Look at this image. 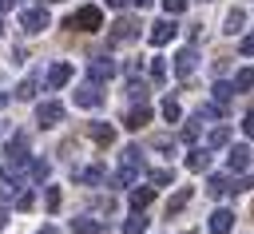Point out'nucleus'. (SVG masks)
Returning a JSON list of instances; mask_svg holds the SVG:
<instances>
[{
    "mask_svg": "<svg viewBox=\"0 0 254 234\" xmlns=\"http://www.w3.org/2000/svg\"><path fill=\"white\" fill-rule=\"evenodd\" d=\"M143 175H147V155L139 147H123L119 151V175H111L107 186H135Z\"/></svg>",
    "mask_w": 254,
    "mask_h": 234,
    "instance_id": "1",
    "label": "nucleus"
},
{
    "mask_svg": "<svg viewBox=\"0 0 254 234\" xmlns=\"http://www.w3.org/2000/svg\"><path fill=\"white\" fill-rule=\"evenodd\" d=\"M64 28H71V32H99V28H103V12H99L95 4H83L79 12H71V16L64 20Z\"/></svg>",
    "mask_w": 254,
    "mask_h": 234,
    "instance_id": "2",
    "label": "nucleus"
},
{
    "mask_svg": "<svg viewBox=\"0 0 254 234\" xmlns=\"http://www.w3.org/2000/svg\"><path fill=\"white\" fill-rule=\"evenodd\" d=\"M20 28H24L28 36H40L44 28H52L48 8H20Z\"/></svg>",
    "mask_w": 254,
    "mask_h": 234,
    "instance_id": "3",
    "label": "nucleus"
},
{
    "mask_svg": "<svg viewBox=\"0 0 254 234\" xmlns=\"http://www.w3.org/2000/svg\"><path fill=\"white\" fill-rule=\"evenodd\" d=\"M139 36V20L135 16H119L115 24H111V32H107V44L115 48V44H131Z\"/></svg>",
    "mask_w": 254,
    "mask_h": 234,
    "instance_id": "4",
    "label": "nucleus"
},
{
    "mask_svg": "<svg viewBox=\"0 0 254 234\" xmlns=\"http://www.w3.org/2000/svg\"><path fill=\"white\" fill-rule=\"evenodd\" d=\"M71 178H75V182H83V186H107V178H111V175H107V167H103V163H87V167H75V171H71Z\"/></svg>",
    "mask_w": 254,
    "mask_h": 234,
    "instance_id": "5",
    "label": "nucleus"
},
{
    "mask_svg": "<svg viewBox=\"0 0 254 234\" xmlns=\"http://www.w3.org/2000/svg\"><path fill=\"white\" fill-rule=\"evenodd\" d=\"M4 159H8V171H24V167H28V135H16V139H8V151H4Z\"/></svg>",
    "mask_w": 254,
    "mask_h": 234,
    "instance_id": "6",
    "label": "nucleus"
},
{
    "mask_svg": "<svg viewBox=\"0 0 254 234\" xmlns=\"http://www.w3.org/2000/svg\"><path fill=\"white\" fill-rule=\"evenodd\" d=\"M36 123H40V127H56V123H64V103H56V99L36 103Z\"/></svg>",
    "mask_w": 254,
    "mask_h": 234,
    "instance_id": "7",
    "label": "nucleus"
},
{
    "mask_svg": "<svg viewBox=\"0 0 254 234\" xmlns=\"http://www.w3.org/2000/svg\"><path fill=\"white\" fill-rule=\"evenodd\" d=\"M103 99H107V95H103V87H99V83H91V79L75 87V107H99Z\"/></svg>",
    "mask_w": 254,
    "mask_h": 234,
    "instance_id": "8",
    "label": "nucleus"
},
{
    "mask_svg": "<svg viewBox=\"0 0 254 234\" xmlns=\"http://www.w3.org/2000/svg\"><path fill=\"white\" fill-rule=\"evenodd\" d=\"M175 32H179L175 16H163V20H155V24H151V44H155V48H163V44H167Z\"/></svg>",
    "mask_w": 254,
    "mask_h": 234,
    "instance_id": "9",
    "label": "nucleus"
},
{
    "mask_svg": "<svg viewBox=\"0 0 254 234\" xmlns=\"http://www.w3.org/2000/svg\"><path fill=\"white\" fill-rule=\"evenodd\" d=\"M194 67H198V52H194V48H183V52L175 56V75H179V79H190Z\"/></svg>",
    "mask_w": 254,
    "mask_h": 234,
    "instance_id": "10",
    "label": "nucleus"
},
{
    "mask_svg": "<svg viewBox=\"0 0 254 234\" xmlns=\"http://www.w3.org/2000/svg\"><path fill=\"white\" fill-rule=\"evenodd\" d=\"M115 71H119V67H115L107 56H95V59L87 63V75H91V83H103V79H111Z\"/></svg>",
    "mask_w": 254,
    "mask_h": 234,
    "instance_id": "11",
    "label": "nucleus"
},
{
    "mask_svg": "<svg viewBox=\"0 0 254 234\" xmlns=\"http://www.w3.org/2000/svg\"><path fill=\"white\" fill-rule=\"evenodd\" d=\"M67 79H71V63H52V67H48V75H44V83H48L52 91L67 87Z\"/></svg>",
    "mask_w": 254,
    "mask_h": 234,
    "instance_id": "12",
    "label": "nucleus"
},
{
    "mask_svg": "<svg viewBox=\"0 0 254 234\" xmlns=\"http://www.w3.org/2000/svg\"><path fill=\"white\" fill-rule=\"evenodd\" d=\"M147 123H151V107H147V103L131 107V111H127V119H123V127H127V131H143Z\"/></svg>",
    "mask_w": 254,
    "mask_h": 234,
    "instance_id": "13",
    "label": "nucleus"
},
{
    "mask_svg": "<svg viewBox=\"0 0 254 234\" xmlns=\"http://www.w3.org/2000/svg\"><path fill=\"white\" fill-rule=\"evenodd\" d=\"M87 139L99 143V147H111L115 143V127L111 123H87Z\"/></svg>",
    "mask_w": 254,
    "mask_h": 234,
    "instance_id": "14",
    "label": "nucleus"
},
{
    "mask_svg": "<svg viewBox=\"0 0 254 234\" xmlns=\"http://www.w3.org/2000/svg\"><path fill=\"white\" fill-rule=\"evenodd\" d=\"M210 91H214V99H210V103H214V107H218V111H222V115H226V111H230V99H234V87H230V83H222V79H218V83H214V87H210Z\"/></svg>",
    "mask_w": 254,
    "mask_h": 234,
    "instance_id": "15",
    "label": "nucleus"
},
{
    "mask_svg": "<svg viewBox=\"0 0 254 234\" xmlns=\"http://www.w3.org/2000/svg\"><path fill=\"white\" fill-rule=\"evenodd\" d=\"M210 167V147H190L187 151V171H206Z\"/></svg>",
    "mask_w": 254,
    "mask_h": 234,
    "instance_id": "16",
    "label": "nucleus"
},
{
    "mask_svg": "<svg viewBox=\"0 0 254 234\" xmlns=\"http://www.w3.org/2000/svg\"><path fill=\"white\" fill-rule=\"evenodd\" d=\"M226 167H230V175H242V171L250 167V151H246V147H230V155H226Z\"/></svg>",
    "mask_w": 254,
    "mask_h": 234,
    "instance_id": "17",
    "label": "nucleus"
},
{
    "mask_svg": "<svg viewBox=\"0 0 254 234\" xmlns=\"http://www.w3.org/2000/svg\"><path fill=\"white\" fill-rule=\"evenodd\" d=\"M230 226H234V210L218 206V210L210 214V230H214V234H230Z\"/></svg>",
    "mask_w": 254,
    "mask_h": 234,
    "instance_id": "18",
    "label": "nucleus"
},
{
    "mask_svg": "<svg viewBox=\"0 0 254 234\" xmlns=\"http://www.w3.org/2000/svg\"><path fill=\"white\" fill-rule=\"evenodd\" d=\"M40 83H44V71H32L20 87H16V99H36V91H40Z\"/></svg>",
    "mask_w": 254,
    "mask_h": 234,
    "instance_id": "19",
    "label": "nucleus"
},
{
    "mask_svg": "<svg viewBox=\"0 0 254 234\" xmlns=\"http://www.w3.org/2000/svg\"><path fill=\"white\" fill-rule=\"evenodd\" d=\"M71 234H103V222L83 214V218H71Z\"/></svg>",
    "mask_w": 254,
    "mask_h": 234,
    "instance_id": "20",
    "label": "nucleus"
},
{
    "mask_svg": "<svg viewBox=\"0 0 254 234\" xmlns=\"http://www.w3.org/2000/svg\"><path fill=\"white\" fill-rule=\"evenodd\" d=\"M151 202H155V186H135V190H131V206H135V210H147Z\"/></svg>",
    "mask_w": 254,
    "mask_h": 234,
    "instance_id": "21",
    "label": "nucleus"
},
{
    "mask_svg": "<svg viewBox=\"0 0 254 234\" xmlns=\"http://www.w3.org/2000/svg\"><path fill=\"white\" fill-rule=\"evenodd\" d=\"M187 202H190V186H179V190H175V194L167 198V218H171V214H179V210H183Z\"/></svg>",
    "mask_w": 254,
    "mask_h": 234,
    "instance_id": "22",
    "label": "nucleus"
},
{
    "mask_svg": "<svg viewBox=\"0 0 254 234\" xmlns=\"http://www.w3.org/2000/svg\"><path fill=\"white\" fill-rule=\"evenodd\" d=\"M151 186H175V167H159V171H147Z\"/></svg>",
    "mask_w": 254,
    "mask_h": 234,
    "instance_id": "23",
    "label": "nucleus"
},
{
    "mask_svg": "<svg viewBox=\"0 0 254 234\" xmlns=\"http://www.w3.org/2000/svg\"><path fill=\"white\" fill-rule=\"evenodd\" d=\"M226 186H230L226 175H210V178H206V194H210V198H226Z\"/></svg>",
    "mask_w": 254,
    "mask_h": 234,
    "instance_id": "24",
    "label": "nucleus"
},
{
    "mask_svg": "<svg viewBox=\"0 0 254 234\" xmlns=\"http://www.w3.org/2000/svg\"><path fill=\"white\" fill-rule=\"evenodd\" d=\"M28 171H32V178H36V182H48L52 163H48V159H28Z\"/></svg>",
    "mask_w": 254,
    "mask_h": 234,
    "instance_id": "25",
    "label": "nucleus"
},
{
    "mask_svg": "<svg viewBox=\"0 0 254 234\" xmlns=\"http://www.w3.org/2000/svg\"><path fill=\"white\" fill-rule=\"evenodd\" d=\"M147 222H151V218H147L143 210H135V218L123 222V234H147Z\"/></svg>",
    "mask_w": 254,
    "mask_h": 234,
    "instance_id": "26",
    "label": "nucleus"
},
{
    "mask_svg": "<svg viewBox=\"0 0 254 234\" xmlns=\"http://www.w3.org/2000/svg\"><path fill=\"white\" fill-rule=\"evenodd\" d=\"M242 24H246V12H242V8H230V12H226V28H222V32H230V36H234V32H242Z\"/></svg>",
    "mask_w": 254,
    "mask_h": 234,
    "instance_id": "27",
    "label": "nucleus"
},
{
    "mask_svg": "<svg viewBox=\"0 0 254 234\" xmlns=\"http://www.w3.org/2000/svg\"><path fill=\"white\" fill-rule=\"evenodd\" d=\"M230 87H234V95H238V91H250V87H254V71H250V67L234 71V83H230Z\"/></svg>",
    "mask_w": 254,
    "mask_h": 234,
    "instance_id": "28",
    "label": "nucleus"
},
{
    "mask_svg": "<svg viewBox=\"0 0 254 234\" xmlns=\"http://www.w3.org/2000/svg\"><path fill=\"white\" fill-rule=\"evenodd\" d=\"M163 119H167V123H179V119H183V107H179L171 95L163 99Z\"/></svg>",
    "mask_w": 254,
    "mask_h": 234,
    "instance_id": "29",
    "label": "nucleus"
},
{
    "mask_svg": "<svg viewBox=\"0 0 254 234\" xmlns=\"http://www.w3.org/2000/svg\"><path fill=\"white\" fill-rule=\"evenodd\" d=\"M194 119H198V123H214V119H222V111H218L214 103H202V107L194 111Z\"/></svg>",
    "mask_w": 254,
    "mask_h": 234,
    "instance_id": "30",
    "label": "nucleus"
},
{
    "mask_svg": "<svg viewBox=\"0 0 254 234\" xmlns=\"http://www.w3.org/2000/svg\"><path fill=\"white\" fill-rule=\"evenodd\" d=\"M147 91H151V87H147V83H143V79H139V83H135V79H131V83H127V95H131V99H135V103H147Z\"/></svg>",
    "mask_w": 254,
    "mask_h": 234,
    "instance_id": "31",
    "label": "nucleus"
},
{
    "mask_svg": "<svg viewBox=\"0 0 254 234\" xmlns=\"http://www.w3.org/2000/svg\"><path fill=\"white\" fill-rule=\"evenodd\" d=\"M226 139H230V131H226V127H214L210 139H206V147H210V151H214V147H226Z\"/></svg>",
    "mask_w": 254,
    "mask_h": 234,
    "instance_id": "32",
    "label": "nucleus"
},
{
    "mask_svg": "<svg viewBox=\"0 0 254 234\" xmlns=\"http://www.w3.org/2000/svg\"><path fill=\"white\" fill-rule=\"evenodd\" d=\"M32 202H36V194H32L28 186H20V190H16V210H32Z\"/></svg>",
    "mask_w": 254,
    "mask_h": 234,
    "instance_id": "33",
    "label": "nucleus"
},
{
    "mask_svg": "<svg viewBox=\"0 0 254 234\" xmlns=\"http://www.w3.org/2000/svg\"><path fill=\"white\" fill-rule=\"evenodd\" d=\"M44 206L48 210H60V186H44Z\"/></svg>",
    "mask_w": 254,
    "mask_h": 234,
    "instance_id": "34",
    "label": "nucleus"
},
{
    "mask_svg": "<svg viewBox=\"0 0 254 234\" xmlns=\"http://www.w3.org/2000/svg\"><path fill=\"white\" fill-rule=\"evenodd\" d=\"M187 4L190 0H163V12L167 16H179V12H187Z\"/></svg>",
    "mask_w": 254,
    "mask_h": 234,
    "instance_id": "35",
    "label": "nucleus"
},
{
    "mask_svg": "<svg viewBox=\"0 0 254 234\" xmlns=\"http://www.w3.org/2000/svg\"><path fill=\"white\" fill-rule=\"evenodd\" d=\"M151 79H155V83L167 79V63H163V59H151Z\"/></svg>",
    "mask_w": 254,
    "mask_h": 234,
    "instance_id": "36",
    "label": "nucleus"
},
{
    "mask_svg": "<svg viewBox=\"0 0 254 234\" xmlns=\"http://www.w3.org/2000/svg\"><path fill=\"white\" fill-rule=\"evenodd\" d=\"M151 147H155V151H175V139H171V135H155Z\"/></svg>",
    "mask_w": 254,
    "mask_h": 234,
    "instance_id": "37",
    "label": "nucleus"
},
{
    "mask_svg": "<svg viewBox=\"0 0 254 234\" xmlns=\"http://www.w3.org/2000/svg\"><path fill=\"white\" fill-rule=\"evenodd\" d=\"M183 139H187V143H194V139H198V119H194V115H190V123L183 127Z\"/></svg>",
    "mask_w": 254,
    "mask_h": 234,
    "instance_id": "38",
    "label": "nucleus"
},
{
    "mask_svg": "<svg viewBox=\"0 0 254 234\" xmlns=\"http://www.w3.org/2000/svg\"><path fill=\"white\" fill-rule=\"evenodd\" d=\"M12 194H16V186H8V182L0 178V206H8V202H12Z\"/></svg>",
    "mask_w": 254,
    "mask_h": 234,
    "instance_id": "39",
    "label": "nucleus"
},
{
    "mask_svg": "<svg viewBox=\"0 0 254 234\" xmlns=\"http://www.w3.org/2000/svg\"><path fill=\"white\" fill-rule=\"evenodd\" d=\"M242 131L254 139V111H246V119H242Z\"/></svg>",
    "mask_w": 254,
    "mask_h": 234,
    "instance_id": "40",
    "label": "nucleus"
},
{
    "mask_svg": "<svg viewBox=\"0 0 254 234\" xmlns=\"http://www.w3.org/2000/svg\"><path fill=\"white\" fill-rule=\"evenodd\" d=\"M139 71H143V59H131V63H127V75H131V79H135V75H139Z\"/></svg>",
    "mask_w": 254,
    "mask_h": 234,
    "instance_id": "41",
    "label": "nucleus"
},
{
    "mask_svg": "<svg viewBox=\"0 0 254 234\" xmlns=\"http://www.w3.org/2000/svg\"><path fill=\"white\" fill-rule=\"evenodd\" d=\"M242 56H254V36H242Z\"/></svg>",
    "mask_w": 254,
    "mask_h": 234,
    "instance_id": "42",
    "label": "nucleus"
},
{
    "mask_svg": "<svg viewBox=\"0 0 254 234\" xmlns=\"http://www.w3.org/2000/svg\"><path fill=\"white\" fill-rule=\"evenodd\" d=\"M8 103H12V99H8V91H0V111H4Z\"/></svg>",
    "mask_w": 254,
    "mask_h": 234,
    "instance_id": "43",
    "label": "nucleus"
},
{
    "mask_svg": "<svg viewBox=\"0 0 254 234\" xmlns=\"http://www.w3.org/2000/svg\"><path fill=\"white\" fill-rule=\"evenodd\" d=\"M4 226H8V210L0 206V230H4Z\"/></svg>",
    "mask_w": 254,
    "mask_h": 234,
    "instance_id": "44",
    "label": "nucleus"
},
{
    "mask_svg": "<svg viewBox=\"0 0 254 234\" xmlns=\"http://www.w3.org/2000/svg\"><path fill=\"white\" fill-rule=\"evenodd\" d=\"M107 4H111V8H127V0H107Z\"/></svg>",
    "mask_w": 254,
    "mask_h": 234,
    "instance_id": "45",
    "label": "nucleus"
},
{
    "mask_svg": "<svg viewBox=\"0 0 254 234\" xmlns=\"http://www.w3.org/2000/svg\"><path fill=\"white\" fill-rule=\"evenodd\" d=\"M127 4H135V8H147V4H151V0H127Z\"/></svg>",
    "mask_w": 254,
    "mask_h": 234,
    "instance_id": "46",
    "label": "nucleus"
},
{
    "mask_svg": "<svg viewBox=\"0 0 254 234\" xmlns=\"http://www.w3.org/2000/svg\"><path fill=\"white\" fill-rule=\"evenodd\" d=\"M8 8H12V0H0V16H4V12H8Z\"/></svg>",
    "mask_w": 254,
    "mask_h": 234,
    "instance_id": "47",
    "label": "nucleus"
},
{
    "mask_svg": "<svg viewBox=\"0 0 254 234\" xmlns=\"http://www.w3.org/2000/svg\"><path fill=\"white\" fill-rule=\"evenodd\" d=\"M40 234H60V230H56V226H44V230H40Z\"/></svg>",
    "mask_w": 254,
    "mask_h": 234,
    "instance_id": "48",
    "label": "nucleus"
},
{
    "mask_svg": "<svg viewBox=\"0 0 254 234\" xmlns=\"http://www.w3.org/2000/svg\"><path fill=\"white\" fill-rule=\"evenodd\" d=\"M44 4H60V0H44Z\"/></svg>",
    "mask_w": 254,
    "mask_h": 234,
    "instance_id": "49",
    "label": "nucleus"
},
{
    "mask_svg": "<svg viewBox=\"0 0 254 234\" xmlns=\"http://www.w3.org/2000/svg\"><path fill=\"white\" fill-rule=\"evenodd\" d=\"M187 234H198V230H187Z\"/></svg>",
    "mask_w": 254,
    "mask_h": 234,
    "instance_id": "50",
    "label": "nucleus"
},
{
    "mask_svg": "<svg viewBox=\"0 0 254 234\" xmlns=\"http://www.w3.org/2000/svg\"><path fill=\"white\" fill-rule=\"evenodd\" d=\"M0 32H4V24H0Z\"/></svg>",
    "mask_w": 254,
    "mask_h": 234,
    "instance_id": "51",
    "label": "nucleus"
}]
</instances>
